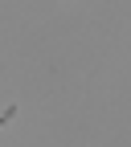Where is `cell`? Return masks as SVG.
<instances>
[{
	"instance_id": "1",
	"label": "cell",
	"mask_w": 131,
	"mask_h": 147,
	"mask_svg": "<svg viewBox=\"0 0 131 147\" xmlns=\"http://www.w3.org/2000/svg\"><path fill=\"white\" fill-rule=\"evenodd\" d=\"M4 127H8V119H4V110H0V131H4Z\"/></svg>"
}]
</instances>
